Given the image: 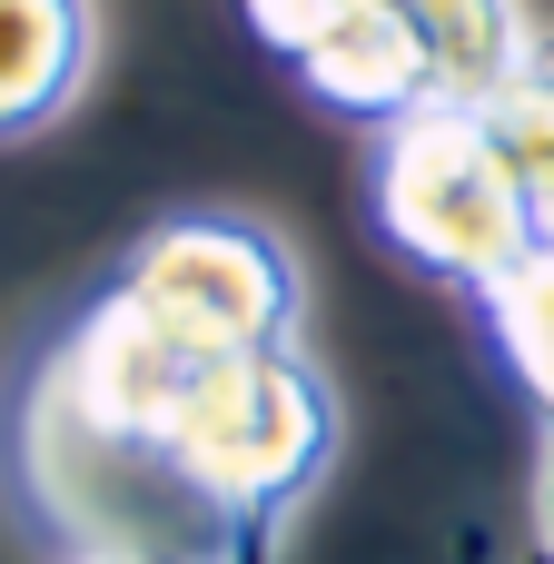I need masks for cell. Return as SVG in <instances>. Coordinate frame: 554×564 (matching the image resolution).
Masks as SVG:
<instances>
[{
  "label": "cell",
  "mask_w": 554,
  "mask_h": 564,
  "mask_svg": "<svg viewBox=\"0 0 554 564\" xmlns=\"http://www.w3.org/2000/svg\"><path fill=\"white\" fill-rule=\"evenodd\" d=\"M377 228H387V248L406 268H426V278H446L466 297L506 288L554 238V218L535 198V178L515 169L506 129L486 109H466V99H426V109H406L387 129V149H377Z\"/></svg>",
  "instance_id": "cell-1"
},
{
  "label": "cell",
  "mask_w": 554,
  "mask_h": 564,
  "mask_svg": "<svg viewBox=\"0 0 554 564\" xmlns=\"http://www.w3.org/2000/svg\"><path fill=\"white\" fill-rule=\"evenodd\" d=\"M109 288L198 357L297 347V327H307V278H297L287 238L258 218H159L119 258Z\"/></svg>",
  "instance_id": "cell-2"
},
{
  "label": "cell",
  "mask_w": 554,
  "mask_h": 564,
  "mask_svg": "<svg viewBox=\"0 0 554 564\" xmlns=\"http://www.w3.org/2000/svg\"><path fill=\"white\" fill-rule=\"evenodd\" d=\"M327 109H347V119H377V129H397L406 109H426L436 99V59H426V40L406 30V10L397 0H347L297 59H287Z\"/></svg>",
  "instance_id": "cell-3"
},
{
  "label": "cell",
  "mask_w": 554,
  "mask_h": 564,
  "mask_svg": "<svg viewBox=\"0 0 554 564\" xmlns=\"http://www.w3.org/2000/svg\"><path fill=\"white\" fill-rule=\"evenodd\" d=\"M89 69V0H0V139L59 119Z\"/></svg>",
  "instance_id": "cell-4"
},
{
  "label": "cell",
  "mask_w": 554,
  "mask_h": 564,
  "mask_svg": "<svg viewBox=\"0 0 554 564\" xmlns=\"http://www.w3.org/2000/svg\"><path fill=\"white\" fill-rule=\"evenodd\" d=\"M397 10H406V30H416L426 59H436V99L486 109V99H506V79L535 59V20H525L515 0H397Z\"/></svg>",
  "instance_id": "cell-5"
},
{
  "label": "cell",
  "mask_w": 554,
  "mask_h": 564,
  "mask_svg": "<svg viewBox=\"0 0 554 564\" xmlns=\"http://www.w3.org/2000/svg\"><path fill=\"white\" fill-rule=\"evenodd\" d=\"M476 307H486V327H496L506 377L535 397V416L554 426V238L515 268V278H506V288H486Z\"/></svg>",
  "instance_id": "cell-6"
},
{
  "label": "cell",
  "mask_w": 554,
  "mask_h": 564,
  "mask_svg": "<svg viewBox=\"0 0 554 564\" xmlns=\"http://www.w3.org/2000/svg\"><path fill=\"white\" fill-rule=\"evenodd\" d=\"M486 119L506 129L515 169L535 178V198H545V218H554V40L545 30H535V59L506 79V99H486Z\"/></svg>",
  "instance_id": "cell-7"
},
{
  "label": "cell",
  "mask_w": 554,
  "mask_h": 564,
  "mask_svg": "<svg viewBox=\"0 0 554 564\" xmlns=\"http://www.w3.org/2000/svg\"><path fill=\"white\" fill-rule=\"evenodd\" d=\"M337 10H347V0H238V20H248V30H258L278 59H297V50H307V40H317Z\"/></svg>",
  "instance_id": "cell-8"
},
{
  "label": "cell",
  "mask_w": 554,
  "mask_h": 564,
  "mask_svg": "<svg viewBox=\"0 0 554 564\" xmlns=\"http://www.w3.org/2000/svg\"><path fill=\"white\" fill-rule=\"evenodd\" d=\"M69 564H149V555H129V545H79Z\"/></svg>",
  "instance_id": "cell-9"
},
{
  "label": "cell",
  "mask_w": 554,
  "mask_h": 564,
  "mask_svg": "<svg viewBox=\"0 0 554 564\" xmlns=\"http://www.w3.org/2000/svg\"><path fill=\"white\" fill-rule=\"evenodd\" d=\"M535 496H545V545H554V426H545V486Z\"/></svg>",
  "instance_id": "cell-10"
},
{
  "label": "cell",
  "mask_w": 554,
  "mask_h": 564,
  "mask_svg": "<svg viewBox=\"0 0 554 564\" xmlns=\"http://www.w3.org/2000/svg\"><path fill=\"white\" fill-rule=\"evenodd\" d=\"M525 564H554V545H545V535H535V545H525Z\"/></svg>",
  "instance_id": "cell-11"
}]
</instances>
